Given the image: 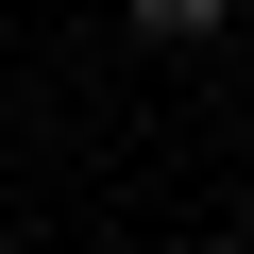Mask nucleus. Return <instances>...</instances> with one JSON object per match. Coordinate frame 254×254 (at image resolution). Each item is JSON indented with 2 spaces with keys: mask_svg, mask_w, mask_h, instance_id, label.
<instances>
[{
  "mask_svg": "<svg viewBox=\"0 0 254 254\" xmlns=\"http://www.w3.org/2000/svg\"><path fill=\"white\" fill-rule=\"evenodd\" d=\"M119 17H136V34H153V51H203V34H220V17H237V0H119Z\"/></svg>",
  "mask_w": 254,
  "mask_h": 254,
  "instance_id": "nucleus-1",
  "label": "nucleus"
},
{
  "mask_svg": "<svg viewBox=\"0 0 254 254\" xmlns=\"http://www.w3.org/2000/svg\"><path fill=\"white\" fill-rule=\"evenodd\" d=\"M220 254H254V237H220Z\"/></svg>",
  "mask_w": 254,
  "mask_h": 254,
  "instance_id": "nucleus-2",
  "label": "nucleus"
}]
</instances>
